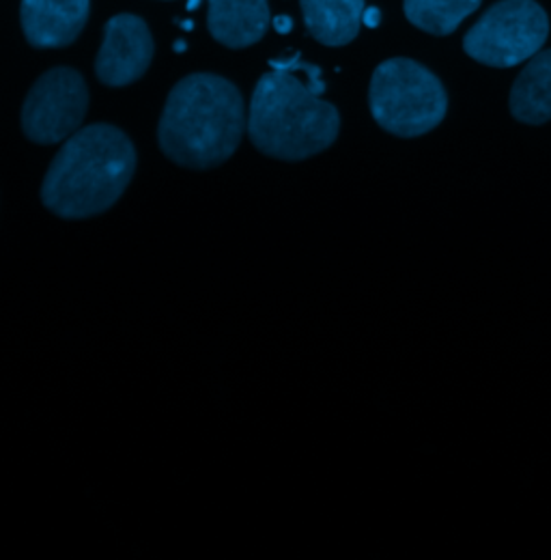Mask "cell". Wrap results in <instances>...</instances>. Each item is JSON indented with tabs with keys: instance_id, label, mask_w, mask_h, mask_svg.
Here are the masks:
<instances>
[{
	"instance_id": "ba28073f",
	"label": "cell",
	"mask_w": 551,
	"mask_h": 560,
	"mask_svg": "<svg viewBox=\"0 0 551 560\" xmlns=\"http://www.w3.org/2000/svg\"><path fill=\"white\" fill-rule=\"evenodd\" d=\"M89 11L91 0H22V33L33 48H66L84 31Z\"/></svg>"
},
{
	"instance_id": "8992f818",
	"label": "cell",
	"mask_w": 551,
	"mask_h": 560,
	"mask_svg": "<svg viewBox=\"0 0 551 560\" xmlns=\"http://www.w3.org/2000/svg\"><path fill=\"white\" fill-rule=\"evenodd\" d=\"M89 110V89L80 71L55 68L39 75L22 104V132L35 144H57L75 135Z\"/></svg>"
},
{
	"instance_id": "7c38bea8",
	"label": "cell",
	"mask_w": 551,
	"mask_h": 560,
	"mask_svg": "<svg viewBox=\"0 0 551 560\" xmlns=\"http://www.w3.org/2000/svg\"><path fill=\"white\" fill-rule=\"evenodd\" d=\"M482 0H403L406 18L415 28L444 37L453 35L459 24L472 15Z\"/></svg>"
},
{
	"instance_id": "277c9868",
	"label": "cell",
	"mask_w": 551,
	"mask_h": 560,
	"mask_svg": "<svg viewBox=\"0 0 551 560\" xmlns=\"http://www.w3.org/2000/svg\"><path fill=\"white\" fill-rule=\"evenodd\" d=\"M371 115L382 130L399 139H418L435 130L448 110L439 78L412 59H388L373 71Z\"/></svg>"
},
{
	"instance_id": "5b68a950",
	"label": "cell",
	"mask_w": 551,
	"mask_h": 560,
	"mask_svg": "<svg viewBox=\"0 0 551 560\" xmlns=\"http://www.w3.org/2000/svg\"><path fill=\"white\" fill-rule=\"evenodd\" d=\"M550 18L535 0H500L468 31L464 50L489 68H515L546 46Z\"/></svg>"
},
{
	"instance_id": "52a82bcc",
	"label": "cell",
	"mask_w": 551,
	"mask_h": 560,
	"mask_svg": "<svg viewBox=\"0 0 551 560\" xmlns=\"http://www.w3.org/2000/svg\"><path fill=\"white\" fill-rule=\"evenodd\" d=\"M153 52L146 22L132 13H119L104 26V42L95 59L97 80L113 89L134 84L149 70Z\"/></svg>"
},
{
	"instance_id": "7a4b0ae2",
	"label": "cell",
	"mask_w": 551,
	"mask_h": 560,
	"mask_svg": "<svg viewBox=\"0 0 551 560\" xmlns=\"http://www.w3.org/2000/svg\"><path fill=\"white\" fill-rule=\"evenodd\" d=\"M130 137L108 124L71 135L50 162L42 184V203L63 220H84L110 210L137 173Z\"/></svg>"
},
{
	"instance_id": "30bf717a",
	"label": "cell",
	"mask_w": 551,
	"mask_h": 560,
	"mask_svg": "<svg viewBox=\"0 0 551 560\" xmlns=\"http://www.w3.org/2000/svg\"><path fill=\"white\" fill-rule=\"evenodd\" d=\"M308 33L324 46L351 44L362 26L364 0H300Z\"/></svg>"
},
{
	"instance_id": "3957f363",
	"label": "cell",
	"mask_w": 551,
	"mask_h": 560,
	"mask_svg": "<svg viewBox=\"0 0 551 560\" xmlns=\"http://www.w3.org/2000/svg\"><path fill=\"white\" fill-rule=\"evenodd\" d=\"M324 84L304 80L291 68L266 71L253 93L248 135L263 153L284 162L313 158L339 139L341 115L321 100Z\"/></svg>"
},
{
	"instance_id": "4fadbf2b",
	"label": "cell",
	"mask_w": 551,
	"mask_h": 560,
	"mask_svg": "<svg viewBox=\"0 0 551 560\" xmlns=\"http://www.w3.org/2000/svg\"><path fill=\"white\" fill-rule=\"evenodd\" d=\"M362 22L364 24H368V26H377L379 24V11L377 9H364V18H362Z\"/></svg>"
},
{
	"instance_id": "6da1fadb",
	"label": "cell",
	"mask_w": 551,
	"mask_h": 560,
	"mask_svg": "<svg viewBox=\"0 0 551 560\" xmlns=\"http://www.w3.org/2000/svg\"><path fill=\"white\" fill-rule=\"evenodd\" d=\"M246 128L242 91L222 75L201 71L181 78L168 93L157 142L171 162L209 171L237 151Z\"/></svg>"
},
{
	"instance_id": "8fae6325",
	"label": "cell",
	"mask_w": 551,
	"mask_h": 560,
	"mask_svg": "<svg viewBox=\"0 0 551 560\" xmlns=\"http://www.w3.org/2000/svg\"><path fill=\"white\" fill-rule=\"evenodd\" d=\"M511 115L528 126L551 121V50L537 52L511 89Z\"/></svg>"
},
{
	"instance_id": "9c48e42d",
	"label": "cell",
	"mask_w": 551,
	"mask_h": 560,
	"mask_svg": "<svg viewBox=\"0 0 551 560\" xmlns=\"http://www.w3.org/2000/svg\"><path fill=\"white\" fill-rule=\"evenodd\" d=\"M270 26L268 0H209L207 28L211 37L233 50L255 46Z\"/></svg>"
}]
</instances>
